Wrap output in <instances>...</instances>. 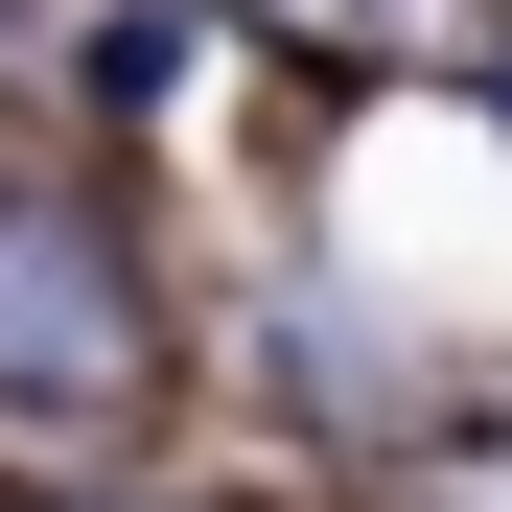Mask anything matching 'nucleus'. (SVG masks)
I'll list each match as a JSON object with an SVG mask.
<instances>
[{
  "instance_id": "f257e3e1",
  "label": "nucleus",
  "mask_w": 512,
  "mask_h": 512,
  "mask_svg": "<svg viewBox=\"0 0 512 512\" xmlns=\"http://www.w3.org/2000/svg\"><path fill=\"white\" fill-rule=\"evenodd\" d=\"M140 373V256L70 187H0V396H117Z\"/></svg>"
}]
</instances>
